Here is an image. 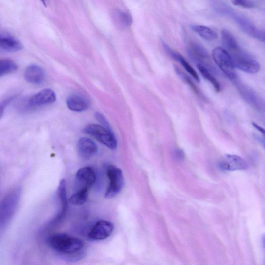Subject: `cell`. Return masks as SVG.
Returning <instances> with one entry per match:
<instances>
[{
	"mask_svg": "<svg viewBox=\"0 0 265 265\" xmlns=\"http://www.w3.org/2000/svg\"><path fill=\"white\" fill-rule=\"evenodd\" d=\"M48 242L55 250L67 256L79 255L85 247L81 239L65 234L53 235Z\"/></svg>",
	"mask_w": 265,
	"mask_h": 265,
	"instance_id": "obj_1",
	"label": "cell"
},
{
	"mask_svg": "<svg viewBox=\"0 0 265 265\" xmlns=\"http://www.w3.org/2000/svg\"><path fill=\"white\" fill-rule=\"evenodd\" d=\"M212 58L223 73L234 83L239 80L230 53L222 47H216L212 51Z\"/></svg>",
	"mask_w": 265,
	"mask_h": 265,
	"instance_id": "obj_2",
	"label": "cell"
},
{
	"mask_svg": "<svg viewBox=\"0 0 265 265\" xmlns=\"http://www.w3.org/2000/svg\"><path fill=\"white\" fill-rule=\"evenodd\" d=\"M83 131L108 148L113 150L116 149L117 141L112 130L101 125L91 124L84 129Z\"/></svg>",
	"mask_w": 265,
	"mask_h": 265,
	"instance_id": "obj_3",
	"label": "cell"
},
{
	"mask_svg": "<svg viewBox=\"0 0 265 265\" xmlns=\"http://www.w3.org/2000/svg\"><path fill=\"white\" fill-rule=\"evenodd\" d=\"M106 174L109 184L105 192L106 199H112L118 195L124 185V178L121 170L117 167L109 165L106 167Z\"/></svg>",
	"mask_w": 265,
	"mask_h": 265,
	"instance_id": "obj_4",
	"label": "cell"
},
{
	"mask_svg": "<svg viewBox=\"0 0 265 265\" xmlns=\"http://www.w3.org/2000/svg\"><path fill=\"white\" fill-rule=\"evenodd\" d=\"M230 54L232 57L235 68L251 74H256L259 71L260 68L259 63L240 48Z\"/></svg>",
	"mask_w": 265,
	"mask_h": 265,
	"instance_id": "obj_5",
	"label": "cell"
},
{
	"mask_svg": "<svg viewBox=\"0 0 265 265\" xmlns=\"http://www.w3.org/2000/svg\"><path fill=\"white\" fill-rule=\"evenodd\" d=\"M230 16L245 33L261 42L265 41L264 32L258 29L248 18L234 11Z\"/></svg>",
	"mask_w": 265,
	"mask_h": 265,
	"instance_id": "obj_6",
	"label": "cell"
},
{
	"mask_svg": "<svg viewBox=\"0 0 265 265\" xmlns=\"http://www.w3.org/2000/svg\"><path fill=\"white\" fill-rule=\"evenodd\" d=\"M189 54L190 57L197 63L206 67L212 73H216V70L214 67L209 53L201 45L196 43H192L189 48Z\"/></svg>",
	"mask_w": 265,
	"mask_h": 265,
	"instance_id": "obj_7",
	"label": "cell"
},
{
	"mask_svg": "<svg viewBox=\"0 0 265 265\" xmlns=\"http://www.w3.org/2000/svg\"><path fill=\"white\" fill-rule=\"evenodd\" d=\"M96 178V173L92 167L80 168L77 172L75 180V190H87L94 184Z\"/></svg>",
	"mask_w": 265,
	"mask_h": 265,
	"instance_id": "obj_8",
	"label": "cell"
},
{
	"mask_svg": "<svg viewBox=\"0 0 265 265\" xmlns=\"http://www.w3.org/2000/svg\"><path fill=\"white\" fill-rule=\"evenodd\" d=\"M218 166L224 171L234 172L247 170L248 165L242 158L236 155L228 154L224 156L218 163Z\"/></svg>",
	"mask_w": 265,
	"mask_h": 265,
	"instance_id": "obj_9",
	"label": "cell"
},
{
	"mask_svg": "<svg viewBox=\"0 0 265 265\" xmlns=\"http://www.w3.org/2000/svg\"><path fill=\"white\" fill-rule=\"evenodd\" d=\"M242 98L252 107L258 111H262L264 108L263 100L250 88L243 85L238 80L234 83Z\"/></svg>",
	"mask_w": 265,
	"mask_h": 265,
	"instance_id": "obj_10",
	"label": "cell"
},
{
	"mask_svg": "<svg viewBox=\"0 0 265 265\" xmlns=\"http://www.w3.org/2000/svg\"><path fill=\"white\" fill-rule=\"evenodd\" d=\"M56 100L55 93L50 89H45L30 96L26 104L29 108H35L53 103Z\"/></svg>",
	"mask_w": 265,
	"mask_h": 265,
	"instance_id": "obj_11",
	"label": "cell"
},
{
	"mask_svg": "<svg viewBox=\"0 0 265 265\" xmlns=\"http://www.w3.org/2000/svg\"><path fill=\"white\" fill-rule=\"evenodd\" d=\"M114 225L111 222L101 220L93 226L88 237L94 240H104L112 235Z\"/></svg>",
	"mask_w": 265,
	"mask_h": 265,
	"instance_id": "obj_12",
	"label": "cell"
},
{
	"mask_svg": "<svg viewBox=\"0 0 265 265\" xmlns=\"http://www.w3.org/2000/svg\"><path fill=\"white\" fill-rule=\"evenodd\" d=\"M0 48L9 52H17L22 49L23 45L0 26Z\"/></svg>",
	"mask_w": 265,
	"mask_h": 265,
	"instance_id": "obj_13",
	"label": "cell"
},
{
	"mask_svg": "<svg viewBox=\"0 0 265 265\" xmlns=\"http://www.w3.org/2000/svg\"><path fill=\"white\" fill-rule=\"evenodd\" d=\"M77 149L81 157L85 160L91 159L98 152L96 143L88 138H82L77 144Z\"/></svg>",
	"mask_w": 265,
	"mask_h": 265,
	"instance_id": "obj_14",
	"label": "cell"
},
{
	"mask_svg": "<svg viewBox=\"0 0 265 265\" xmlns=\"http://www.w3.org/2000/svg\"><path fill=\"white\" fill-rule=\"evenodd\" d=\"M24 76L26 80L33 85H40L45 79V73L41 67L32 64L26 69Z\"/></svg>",
	"mask_w": 265,
	"mask_h": 265,
	"instance_id": "obj_15",
	"label": "cell"
},
{
	"mask_svg": "<svg viewBox=\"0 0 265 265\" xmlns=\"http://www.w3.org/2000/svg\"><path fill=\"white\" fill-rule=\"evenodd\" d=\"M66 104L70 110L81 112L88 109L90 103L84 96L75 94L69 96L66 100Z\"/></svg>",
	"mask_w": 265,
	"mask_h": 265,
	"instance_id": "obj_16",
	"label": "cell"
},
{
	"mask_svg": "<svg viewBox=\"0 0 265 265\" xmlns=\"http://www.w3.org/2000/svg\"><path fill=\"white\" fill-rule=\"evenodd\" d=\"M221 35L223 44L228 53H232L239 49L240 47L236 40L230 31L223 29L222 30Z\"/></svg>",
	"mask_w": 265,
	"mask_h": 265,
	"instance_id": "obj_17",
	"label": "cell"
},
{
	"mask_svg": "<svg viewBox=\"0 0 265 265\" xmlns=\"http://www.w3.org/2000/svg\"><path fill=\"white\" fill-rule=\"evenodd\" d=\"M191 29L200 37L207 41H213L218 38V34L211 28L200 25L191 26Z\"/></svg>",
	"mask_w": 265,
	"mask_h": 265,
	"instance_id": "obj_18",
	"label": "cell"
},
{
	"mask_svg": "<svg viewBox=\"0 0 265 265\" xmlns=\"http://www.w3.org/2000/svg\"><path fill=\"white\" fill-rule=\"evenodd\" d=\"M17 68L18 66L13 60L0 59V77L14 73Z\"/></svg>",
	"mask_w": 265,
	"mask_h": 265,
	"instance_id": "obj_19",
	"label": "cell"
},
{
	"mask_svg": "<svg viewBox=\"0 0 265 265\" xmlns=\"http://www.w3.org/2000/svg\"><path fill=\"white\" fill-rule=\"evenodd\" d=\"M197 67L202 76L212 84L214 90L216 92H220L221 90L220 84L211 72L201 65L197 64Z\"/></svg>",
	"mask_w": 265,
	"mask_h": 265,
	"instance_id": "obj_20",
	"label": "cell"
},
{
	"mask_svg": "<svg viewBox=\"0 0 265 265\" xmlns=\"http://www.w3.org/2000/svg\"><path fill=\"white\" fill-rule=\"evenodd\" d=\"M88 191L83 190L76 191L69 199V202L75 206L82 205L88 199Z\"/></svg>",
	"mask_w": 265,
	"mask_h": 265,
	"instance_id": "obj_21",
	"label": "cell"
},
{
	"mask_svg": "<svg viewBox=\"0 0 265 265\" xmlns=\"http://www.w3.org/2000/svg\"><path fill=\"white\" fill-rule=\"evenodd\" d=\"M175 68L177 75L189 85L191 90L196 94L198 97L200 99L203 98V96L199 90L194 82H193L192 80L179 68L175 67Z\"/></svg>",
	"mask_w": 265,
	"mask_h": 265,
	"instance_id": "obj_22",
	"label": "cell"
},
{
	"mask_svg": "<svg viewBox=\"0 0 265 265\" xmlns=\"http://www.w3.org/2000/svg\"><path fill=\"white\" fill-rule=\"evenodd\" d=\"M211 3L214 10L221 15L230 16L233 11L232 8L224 2L212 1Z\"/></svg>",
	"mask_w": 265,
	"mask_h": 265,
	"instance_id": "obj_23",
	"label": "cell"
},
{
	"mask_svg": "<svg viewBox=\"0 0 265 265\" xmlns=\"http://www.w3.org/2000/svg\"><path fill=\"white\" fill-rule=\"evenodd\" d=\"M176 61L182 65L188 73L192 76L197 82H199V77L195 70L192 68L190 65L186 61L185 58L181 55L177 58Z\"/></svg>",
	"mask_w": 265,
	"mask_h": 265,
	"instance_id": "obj_24",
	"label": "cell"
},
{
	"mask_svg": "<svg viewBox=\"0 0 265 265\" xmlns=\"http://www.w3.org/2000/svg\"><path fill=\"white\" fill-rule=\"evenodd\" d=\"M117 17L123 26H128L131 25L132 22L131 17L126 12L122 11L117 12Z\"/></svg>",
	"mask_w": 265,
	"mask_h": 265,
	"instance_id": "obj_25",
	"label": "cell"
},
{
	"mask_svg": "<svg viewBox=\"0 0 265 265\" xmlns=\"http://www.w3.org/2000/svg\"><path fill=\"white\" fill-rule=\"evenodd\" d=\"M232 3L235 6L245 8H255L256 5L254 2L247 1V0H234Z\"/></svg>",
	"mask_w": 265,
	"mask_h": 265,
	"instance_id": "obj_26",
	"label": "cell"
},
{
	"mask_svg": "<svg viewBox=\"0 0 265 265\" xmlns=\"http://www.w3.org/2000/svg\"><path fill=\"white\" fill-rule=\"evenodd\" d=\"M95 117L104 127L111 130L109 124L107 122L105 117L101 113H97L95 114Z\"/></svg>",
	"mask_w": 265,
	"mask_h": 265,
	"instance_id": "obj_27",
	"label": "cell"
},
{
	"mask_svg": "<svg viewBox=\"0 0 265 265\" xmlns=\"http://www.w3.org/2000/svg\"><path fill=\"white\" fill-rule=\"evenodd\" d=\"M174 156L178 161H183L185 159V153L182 150L176 149L174 151Z\"/></svg>",
	"mask_w": 265,
	"mask_h": 265,
	"instance_id": "obj_28",
	"label": "cell"
},
{
	"mask_svg": "<svg viewBox=\"0 0 265 265\" xmlns=\"http://www.w3.org/2000/svg\"><path fill=\"white\" fill-rule=\"evenodd\" d=\"M4 112V105L2 103H0V119L2 118Z\"/></svg>",
	"mask_w": 265,
	"mask_h": 265,
	"instance_id": "obj_29",
	"label": "cell"
}]
</instances>
